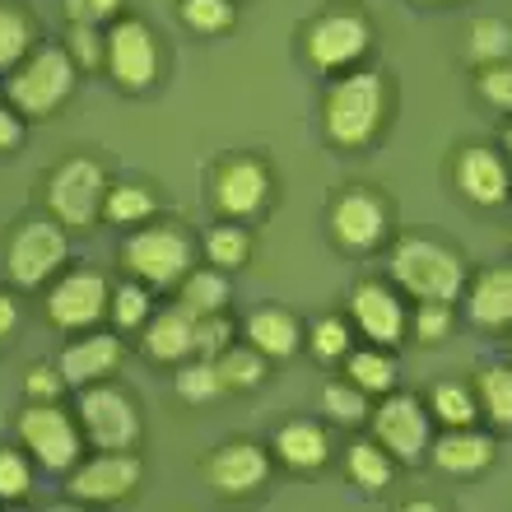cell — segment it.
Wrapping results in <instances>:
<instances>
[{
  "mask_svg": "<svg viewBox=\"0 0 512 512\" xmlns=\"http://www.w3.org/2000/svg\"><path fill=\"white\" fill-rule=\"evenodd\" d=\"M108 280L98 270H70L56 280V289L47 294V317L61 331H84L94 326L103 312H108Z\"/></svg>",
  "mask_w": 512,
  "mask_h": 512,
  "instance_id": "cell-13",
  "label": "cell"
},
{
  "mask_svg": "<svg viewBox=\"0 0 512 512\" xmlns=\"http://www.w3.org/2000/svg\"><path fill=\"white\" fill-rule=\"evenodd\" d=\"M103 215H108L112 224H145V219L154 215V196H149L145 187H131V182H122V187H108Z\"/></svg>",
  "mask_w": 512,
  "mask_h": 512,
  "instance_id": "cell-32",
  "label": "cell"
},
{
  "mask_svg": "<svg viewBox=\"0 0 512 512\" xmlns=\"http://www.w3.org/2000/svg\"><path fill=\"white\" fill-rule=\"evenodd\" d=\"M219 391H224V382H219L215 359L182 364V373H177V396H182V401H210V396H219Z\"/></svg>",
  "mask_w": 512,
  "mask_h": 512,
  "instance_id": "cell-37",
  "label": "cell"
},
{
  "mask_svg": "<svg viewBox=\"0 0 512 512\" xmlns=\"http://www.w3.org/2000/svg\"><path fill=\"white\" fill-rule=\"evenodd\" d=\"M14 326H19V308H14V298H10V294H0V340L10 336Z\"/></svg>",
  "mask_w": 512,
  "mask_h": 512,
  "instance_id": "cell-48",
  "label": "cell"
},
{
  "mask_svg": "<svg viewBox=\"0 0 512 512\" xmlns=\"http://www.w3.org/2000/svg\"><path fill=\"white\" fill-rule=\"evenodd\" d=\"M433 461H438V471L475 475L494 461V438H489V433H475L471 424H466V429H452L433 443Z\"/></svg>",
  "mask_w": 512,
  "mask_h": 512,
  "instance_id": "cell-21",
  "label": "cell"
},
{
  "mask_svg": "<svg viewBox=\"0 0 512 512\" xmlns=\"http://www.w3.org/2000/svg\"><path fill=\"white\" fill-rule=\"evenodd\" d=\"M345 471H350V480L359 489H368V494H382V489L391 485L396 466H391V452L382 443H354L350 452H345Z\"/></svg>",
  "mask_w": 512,
  "mask_h": 512,
  "instance_id": "cell-26",
  "label": "cell"
},
{
  "mask_svg": "<svg viewBox=\"0 0 512 512\" xmlns=\"http://www.w3.org/2000/svg\"><path fill=\"white\" fill-rule=\"evenodd\" d=\"M19 140H24V122H19V112L0 108V154H5V149H14Z\"/></svg>",
  "mask_w": 512,
  "mask_h": 512,
  "instance_id": "cell-47",
  "label": "cell"
},
{
  "mask_svg": "<svg viewBox=\"0 0 512 512\" xmlns=\"http://www.w3.org/2000/svg\"><path fill=\"white\" fill-rule=\"evenodd\" d=\"M345 373H350V382H359V387L368 391V396H387L391 382H396V364H391V354L382 350H350L345 354Z\"/></svg>",
  "mask_w": 512,
  "mask_h": 512,
  "instance_id": "cell-29",
  "label": "cell"
},
{
  "mask_svg": "<svg viewBox=\"0 0 512 512\" xmlns=\"http://www.w3.org/2000/svg\"><path fill=\"white\" fill-rule=\"evenodd\" d=\"M145 350L154 354V359H163V364L196 354V317H191L182 303L168 308V312H159V317L149 322V331H145Z\"/></svg>",
  "mask_w": 512,
  "mask_h": 512,
  "instance_id": "cell-22",
  "label": "cell"
},
{
  "mask_svg": "<svg viewBox=\"0 0 512 512\" xmlns=\"http://www.w3.org/2000/svg\"><path fill=\"white\" fill-rule=\"evenodd\" d=\"M112 317H117V326L122 331H131V326H140L149 317V289L145 284H122L117 294H112Z\"/></svg>",
  "mask_w": 512,
  "mask_h": 512,
  "instance_id": "cell-42",
  "label": "cell"
},
{
  "mask_svg": "<svg viewBox=\"0 0 512 512\" xmlns=\"http://www.w3.org/2000/svg\"><path fill=\"white\" fill-rule=\"evenodd\" d=\"M80 424L94 438L98 452H126L140 438V415L126 391L117 387H89L80 396Z\"/></svg>",
  "mask_w": 512,
  "mask_h": 512,
  "instance_id": "cell-11",
  "label": "cell"
},
{
  "mask_svg": "<svg viewBox=\"0 0 512 512\" xmlns=\"http://www.w3.org/2000/svg\"><path fill=\"white\" fill-rule=\"evenodd\" d=\"M182 19L196 33H229L238 10H233V0H182Z\"/></svg>",
  "mask_w": 512,
  "mask_h": 512,
  "instance_id": "cell-36",
  "label": "cell"
},
{
  "mask_svg": "<svg viewBox=\"0 0 512 512\" xmlns=\"http://www.w3.org/2000/svg\"><path fill=\"white\" fill-rule=\"evenodd\" d=\"M457 187L475 205H503L512 191V168L503 154H494L485 145H471V149H461V159H457Z\"/></svg>",
  "mask_w": 512,
  "mask_h": 512,
  "instance_id": "cell-17",
  "label": "cell"
},
{
  "mask_svg": "<svg viewBox=\"0 0 512 512\" xmlns=\"http://www.w3.org/2000/svg\"><path fill=\"white\" fill-rule=\"evenodd\" d=\"M215 210L233 219L256 215L270 201V168L261 159H224L215 168Z\"/></svg>",
  "mask_w": 512,
  "mask_h": 512,
  "instance_id": "cell-14",
  "label": "cell"
},
{
  "mask_svg": "<svg viewBox=\"0 0 512 512\" xmlns=\"http://www.w3.org/2000/svg\"><path fill=\"white\" fill-rule=\"evenodd\" d=\"M322 405L336 424H364L368 419V391L359 382H331L322 391Z\"/></svg>",
  "mask_w": 512,
  "mask_h": 512,
  "instance_id": "cell-33",
  "label": "cell"
},
{
  "mask_svg": "<svg viewBox=\"0 0 512 512\" xmlns=\"http://www.w3.org/2000/svg\"><path fill=\"white\" fill-rule=\"evenodd\" d=\"M24 387L33 401H56V396L66 391V378H61V368H28Z\"/></svg>",
  "mask_w": 512,
  "mask_h": 512,
  "instance_id": "cell-45",
  "label": "cell"
},
{
  "mask_svg": "<svg viewBox=\"0 0 512 512\" xmlns=\"http://www.w3.org/2000/svg\"><path fill=\"white\" fill-rule=\"evenodd\" d=\"M117 10H122V0H66V24L70 19H84V24H108Z\"/></svg>",
  "mask_w": 512,
  "mask_h": 512,
  "instance_id": "cell-46",
  "label": "cell"
},
{
  "mask_svg": "<svg viewBox=\"0 0 512 512\" xmlns=\"http://www.w3.org/2000/svg\"><path fill=\"white\" fill-rule=\"evenodd\" d=\"M122 261L131 275L163 289V284H177L191 270V238L177 224H149V229H135L126 238Z\"/></svg>",
  "mask_w": 512,
  "mask_h": 512,
  "instance_id": "cell-7",
  "label": "cell"
},
{
  "mask_svg": "<svg viewBox=\"0 0 512 512\" xmlns=\"http://www.w3.org/2000/svg\"><path fill=\"white\" fill-rule=\"evenodd\" d=\"M350 312H354V326H359L373 345H382V350L405 336L401 298L391 294V289H382V284H359L350 294Z\"/></svg>",
  "mask_w": 512,
  "mask_h": 512,
  "instance_id": "cell-18",
  "label": "cell"
},
{
  "mask_svg": "<svg viewBox=\"0 0 512 512\" xmlns=\"http://www.w3.org/2000/svg\"><path fill=\"white\" fill-rule=\"evenodd\" d=\"M471 294V322L480 326H512V266L480 270Z\"/></svg>",
  "mask_w": 512,
  "mask_h": 512,
  "instance_id": "cell-23",
  "label": "cell"
},
{
  "mask_svg": "<svg viewBox=\"0 0 512 512\" xmlns=\"http://www.w3.org/2000/svg\"><path fill=\"white\" fill-rule=\"evenodd\" d=\"M480 401H485L494 424L512 429V368H485L480 373Z\"/></svg>",
  "mask_w": 512,
  "mask_h": 512,
  "instance_id": "cell-34",
  "label": "cell"
},
{
  "mask_svg": "<svg viewBox=\"0 0 512 512\" xmlns=\"http://www.w3.org/2000/svg\"><path fill=\"white\" fill-rule=\"evenodd\" d=\"M373 433L378 443L387 447L396 461L415 466L424 452H429V433H433V415L429 405L415 401V396H401V391H387V401L373 410Z\"/></svg>",
  "mask_w": 512,
  "mask_h": 512,
  "instance_id": "cell-9",
  "label": "cell"
},
{
  "mask_svg": "<svg viewBox=\"0 0 512 512\" xmlns=\"http://www.w3.org/2000/svg\"><path fill=\"white\" fill-rule=\"evenodd\" d=\"M275 452L284 457V466L294 471H317L326 457H331V443H326V429L312 424V419H294L275 433Z\"/></svg>",
  "mask_w": 512,
  "mask_h": 512,
  "instance_id": "cell-24",
  "label": "cell"
},
{
  "mask_svg": "<svg viewBox=\"0 0 512 512\" xmlns=\"http://www.w3.org/2000/svg\"><path fill=\"white\" fill-rule=\"evenodd\" d=\"M471 56L480 61V66H489V61H508L512 56V28L499 24V19H480V24L471 28Z\"/></svg>",
  "mask_w": 512,
  "mask_h": 512,
  "instance_id": "cell-35",
  "label": "cell"
},
{
  "mask_svg": "<svg viewBox=\"0 0 512 512\" xmlns=\"http://www.w3.org/2000/svg\"><path fill=\"white\" fill-rule=\"evenodd\" d=\"M33 38H38V24H33L19 5H5V0H0V70H5V75L33 52Z\"/></svg>",
  "mask_w": 512,
  "mask_h": 512,
  "instance_id": "cell-27",
  "label": "cell"
},
{
  "mask_svg": "<svg viewBox=\"0 0 512 512\" xmlns=\"http://www.w3.org/2000/svg\"><path fill=\"white\" fill-rule=\"evenodd\" d=\"M70 238L61 219H28L24 229L10 238V252H5V266H10V280L19 289H38L66 266Z\"/></svg>",
  "mask_w": 512,
  "mask_h": 512,
  "instance_id": "cell-6",
  "label": "cell"
},
{
  "mask_svg": "<svg viewBox=\"0 0 512 512\" xmlns=\"http://www.w3.org/2000/svg\"><path fill=\"white\" fill-rule=\"evenodd\" d=\"M205 480H210V489H219V494L243 499V494H252V489H261L270 480L266 447H256V443H224V447H215V457L205 461Z\"/></svg>",
  "mask_w": 512,
  "mask_h": 512,
  "instance_id": "cell-15",
  "label": "cell"
},
{
  "mask_svg": "<svg viewBox=\"0 0 512 512\" xmlns=\"http://www.w3.org/2000/svg\"><path fill=\"white\" fill-rule=\"evenodd\" d=\"M103 61H108L112 80L122 89H131V94L159 80V42H154L145 19H112Z\"/></svg>",
  "mask_w": 512,
  "mask_h": 512,
  "instance_id": "cell-10",
  "label": "cell"
},
{
  "mask_svg": "<svg viewBox=\"0 0 512 512\" xmlns=\"http://www.w3.org/2000/svg\"><path fill=\"white\" fill-rule=\"evenodd\" d=\"M103 201H108V182L94 159H66L47 177V205L66 229L84 233L103 219Z\"/></svg>",
  "mask_w": 512,
  "mask_h": 512,
  "instance_id": "cell-5",
  "label": "cell"
},
{
  "mask_svg": "<svg viewBox=\"0 0 512 512\" xmlns=\"http://www.w3.org/2000/svg\"><path fill=\"white\" fill-rule=\"evenodd\" d=\"M233 345V326L224 312H210V317H196V354L201 359H215L219 350Z\"/></svg>",
  "mask_w": 512,
  "mask_h": 512,
  "instance_id": "cell-44",
  "label": "cell"
},
{
  "mask_svg": "<svg viewBox=\"0 0 512 512\" xmlns=\"http://www.w3.org/2000/svg\"><path fill=\"white\" fill-rule=\"evenodd\" d=\"M331 233H336L340 247H350V252H373V247L387 238V210H382V201L373 191L354 187L331 205Z\"/></svg>",
  "mask_w": 512,
  "mask_h": 512,
  "instance_id": "cell-16",
  "label": "cell"
},
{
  "mask_svg": "<svg viewBox=\"0 0 512 512\" xmlns=\"http://www.w3.org/2000/svg\"><path fill=\"white\" fill-rule=\"evenodd\" d=\"M480 94H485L489 108L512 112V61H489L480 70Z\"/></svg>",
  "mask_w": 512,
  "mask_h": 512,
  "instance_id": "cell-43",
  "label": "cell"
},
{
  "mask_svg": "<svg viewBox=\"0 0 512 512\" xmlns=\"http://www.w3.org/2000/svg\"><path fill=\"white\" fill-rule=\"evenodd\" d=\"M75 89V56L70 47H33L10 70V103L19 117H52Z\"/></svg>",
  "mask_w": 512,
  "mask_h": 512,
  "instance_id": "cell-3",
  "label": "cell"
},
{
  "mask_svg": "<svg viewBox=\"0 0 512 512\" xmlns=\"http://www.w3.org/2000/svg\"><path fill=\"white\" fill-rule=\"evenodd\" d=\"M117 364H122V340L89 336V340H75L61 354V378H66V387H89L94 378H108Z\"/></svg>",
  "mask_w": 512,
  "mask_h": 512,
  "instance_id": "cell-19",
  "label": "cell"
},
{
  "mask_svg": "<svg viewBox=\"0 0 512 512\" xmlns=\"http://www.w3.org/2000/svg\"><path fill=\"white\" fill-rule=\"evenodd\" d=\"M140 475H145V461L135 457L131 447L126 452H103L94 461L70 466V494L84 503H122L135 494Z\"/></svg>",
  "mask_w": 512,
  "mask_h": 512,
  "instance_id": "cell-12",
  "label": "cell"
},
{
  "mask_svg": "<svg viewBox=\"0 0 512 512\" xmlns=\"http://www.w3.org/2000/svg\"><path fill=\"white\" fill-rule=\"evenodd\" d=\"M312 354L317 359H345L350 354V326L340 322V317H322V322L312 326Z\"/></svg>",
  "mask_w": 512,
  "mask_h": 512,
  "instance_id": "cell-40",
  "label": "cell"
},
{
  "mask_svg": "<svg viewBox=\"0 0 512 512\" xmlns=\"http://www.w3.org/2000/svg\"><path fill=\"white\" fill-rule=\"evenodd\" d=\"M19 438H24V447L33 452V461L47 466V471H70V466H80V457H84L80 424L56 401L28 405L24 415H19Z\"/></svg>",
  "mask_w": 512,
  "mask_h": 512,
  "instance_id": "cell-8",
  "label": "cell"
},
{
  "mask_svg": "<svg viewBox=\"0 0 512 512\" xmlns=\"http://www.w3.org/2000/svg\"><path fill=\"white\" fill-rule=\"evenodd\" d=\"M182 308L191 317H210V312H224L229 308V280L224 270H187L182 275Z\"/></svg>",
  "mask_w": 512,
  "mask_h": 512,
  "instance_id": "cell-25",
  "label": "cell"
},
{
  "mask_svg": "<svg viewBox=\"0 0 512 512\" xmlns=\"http://www.w3.org/2000/svg\"><path fill=\"white\" fill-rule=\"evenodd\" d=\"M215 368H219V382L233 391H247V387H261V382H266V354L256 350V345H229V350H219Z\"/></svg>",
  "mask_w": 512,
  "mask_h": 512,
  "instance_id": "cell-28",
  "label": "cell"
},
{
  "mask_svg": "<svg viewBox=\"0 0 512 512\" xmlns=\"http://www.w3.org/2000/svg\"><path fill=\"white\" fill-rule=\"evenodd\" d=\"M508 154H512V126H508Z\"/></svg>",
  "mask_w": 512,
  "mask_h": 512,
  "instance_id": "cell-49",
  "label": "cell"
},
{
  "mask_svg": "<svg viewBox=\"0 0 512 512\" xmlns=\"http://www.w3.org/2000/svg\"><path fill=\"white\" fill-rule=\"evenodd\" d=\"M391 280L401 284L405 294H415L419 303L424 298H438V303H457L466 294V266L452 247L433 243V238H401L391 247Z\"/></svg>",
  "mask_w": 512,
  "mask_h": 512,
  "instance_id": "cell-2",
  "label": "cell"
},
{
  "mask_svg": "<svg viewBox=\"0 0 512 512\" xmlns=\"http://www.w3.org/2000/svg\"><path fill=\"white\" fill-rule=\"evenodd\" d=\"M247 340L266 359H289L303 345V326H298V317L289 308H256L247 317Z\"/></svg>",
  "mask_w": 512,
  "mask_h": 512,
  "instance_id": "cell-20",
  "label": "cell"
},
{
  "mask_svg": "<svg viewBox=\"0 0 512 512\" xmlns=\"http://www.w3.org/2000/svg\"><path fill=\"white\" fill-rule=\"evenodd\" d=\"M28 489H33V466H28V457L14 452V447H0V499L14 503V499H24Z\"/></svg>",
  "mask_w": 512,
  "mask_h": 512,
  "instance_id": "cell-38",
  "label": "cell"
},
{
  "mask_svg": "<svg viewBox=\"0 0 512 512\" xmlns=\"http://www.w3.org/2000/svg\"><path fill=\"white\" fill-rule=\"evenodd\" d=\"M452 331V303H438V298H424L415 312V340L419 345H438V340Z\"/></svg>",
  "mask_w": 512,
  "mask_h": 512,
  "instance_id": "cell-39",
  "label": "cell"
},
{
  "mask_svg": "<svg viewBox=\"0 0 512 512\" xmlns=\"http://www.w3.org/2000/svg\"><path fill=\"white\" fill-rule=\"evenodd\" d=\"M429 415L438 419V424H447V429H466V424H475L480 405H475L471 387H461V382H438V387L429 391Z\"/></svg>",
  "mask_w": 512,
  "mask_h": 512,
  "instance_id": "cell-30",
  "label": "cell"
},
{
  "mask_svg": "<svg viewBox=\"0 0 512 512\" xmlns=\"http://www.w3.org/2000/svg\"><path fill=\"white\" fill-rule=\"evenodd\" d=\"M322 112H326V135L345 149H359L382 131L387 84H382L378 70H350V75H340V80L326 89Z\"/></svg>",
  "mask_w": 512,
  "mask_h": 512,
  "instance_id": "cell-1",
  "label": "cell"
},
{
  "mask_svg": "<svg viewBox=\"0 0 512 512\" xmlns=\"http://www.w3.org/2000/svg\"><path fill=\"white\" fill-rule=\"evenodd\" d=\"M368 47H373V24L359 10H326L303 33V52L322 75L350 70L354 61L368 56Z\"/></svg>",
  "mask_w": 512,
  "mask_h": 512,
  "instance_id": "cell-4",
  "label": "cell"
},
{
  "mask_svg": "<svg viewBox=\"0 0 512 512\" xmlns=\"http://www.w3.org/2000/svg\"><path fill=\"white\" fill-rule=\"evenodd\" d=\"M103 24H84V19H70V56L80 66H98L103 52H108V33H98Z\"/></svg>",
  "mask_w": 512,
  "mask_h": 512,
  "instance_id": "cell-41",
  "label": "cell"
},
{
  "mask_svg": "<svg viewBox=\"0 0 512 512\" xmlns=\"http://www.w3.org/2000/svg\"><path fill=\"white\" fill-rule=\"evenodd\" d=\"M247 252H252V238H247V229H238V224H219V229H210V238H205V256H210V266H219V270H238L247 261Z\"/></svg>",
  "mask_w": 512,
  "mask_h": 512,
  "instance_id": "cell-31",
  "label": "cell"
}]
</instances>
